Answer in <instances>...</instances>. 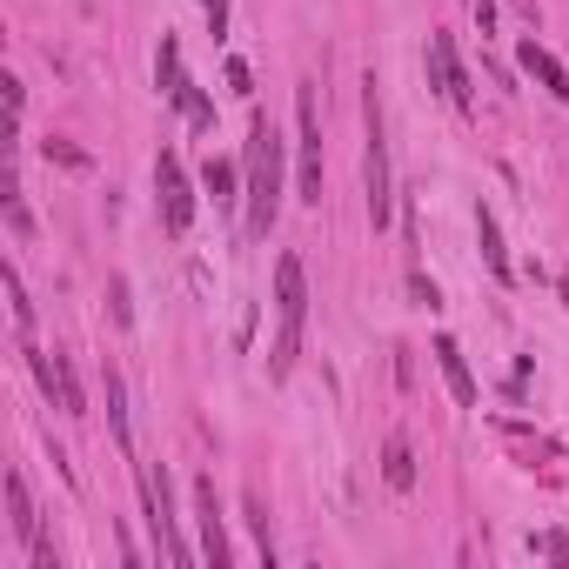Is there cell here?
Here are the masks:
<instances>
[{
    "label": "cell",
    "mask_w": 569,
    "mask_h": 569,
    "mask_svg": "<svg viewBox=\"0 0 569 569\" xmlns=\"http://www.w3.org/2000/svg\"><path fill=\"white\" fill-rule=\"evenodd\" d=\"M108 429H114V442H121V456L134 449V429H128V389H121V375L108 369Z\"/></svg>",
    "instance_id": "16"
},
{
    "label": "cell",
    "mask_w": 569,
    "mask_h": 569,
    "mask_svg": "<svg viewBox=\"0 0 569 569\" xmlns=\"http://www.w3.org/2000/svg\"><path fill=\"white\" fill-rule=\"evenodd\" d=\"M181 114H188L195 128H208V121H215V101H208V94H201L195 81H188V94H181Z\"/></svg>",
    "instance_id": "19"
},
{
    "label": "cell",
    "mask_w": 569,
    "mask_h": 569,
    "mask_svg": "<svg viewBox=\"0 0 569 569\" xmlns=\"http://www.w3.org/2000/svg\"><path fill=\"white\" fill-rule=\"evenodd\" d=\"M523 67H529V74H536V81H543L549 94H556V101H569V67L556 61L549 47H536V34H529V41H523Z\"/></svg>",
    "instance_id": "12"
},
{
    "label": "cell",
    "mask_w": 569,
    "mask_h": 569,
    "mask_svg": "<svg viewBox=\"0 0 569 569\" xmlns=\"http://www.w3.org/2000/svg\"><path fill=\"white\" fill-rule=\"evenodd\" d=\"M382 476H389V489H416V456H409V442L402 436L382 449Z\"/></svg>",
    "instance_id": "17"
},
{
    "label": "cell",
    "mask_w": 569,
    "mask_h": 569,
    "mask_svg": "<svg viewBox=\"0 0 569 569\" xmlns=\"http://www.w3.org/2000/svg\"><path fill=\"white\" fill-rule=\"evenodd\" d=\"M282 215V134L268 114L248 128V235H268Z\"/></svg>",
    "instance_id": "1"
},
{
    "label": "cell",
    "mask_w": 569,
    "mask_h": 569,
    "mask_svg": "<svg viewBox=\"0 0 569 569\" xmlns=\"http://www.w3.org/2000/svg\"><path fill=\"white\" fill-rule=\"evenodd\" d=\"M27 369L41 375V389L61 402V416H88V402H81V382H74V369H67L61 349H54V355H34V349H27Z\"/></svg>",
    "instance_id": "7"
},
{
    "label": "cell",
    "mask_w": 569,
    "mask_h": 569,
    "mask_svg": "<svg viewBox=\"0 0 569 569\" xmlns=\"http://www.w3.org/2000/svg\"><path fill=\"white\" fill-rule=\"evenodd\" d=\"M0 282H7V308H14V335H34V302H27L21 268L7 262V268H0Z\"/></svg>",
    "instance_id": "15"
},
{
    "label": "cell",
    "mask_w": 569,
    "mask_h": 569,
    "mask_svg": "<svg viewBox=\"0 0 569 569\" xmlns=\"http://www.w3.org/2000/svg\"><path fill=\"white\" fill-rule=\"evenodd\" d=\"M228 88H235V94H255V88H248V61H228Z\"/></svg>",
    "instance_id": "24"
},
{
    "label": "cell",
    "mask_w": 569,
    "mask_h": 569,
    "mask_svg": "<svg viewBox=\"0 0 569 569\" xmlns=\"http://www.w3.org/2000/svg\"><path fill=\"white\" fill-rule=\"evenodd\" d=\"M154 208H161V228H168V235H188V221H195V188H188L175 154L154 161Z\"/></svg>",
    "instance_id": "5"
},
{
    "label": "cell",
    "mask_w": 569,
    "mask_h": 569,
    "mask_svg": "<svg viewBox=\"0 0 569 569\" xmlns=\"http://www.w3.org/2000/svg\"><path fill=\"white\" fill-rule=\"evenodd\" d=\"M141 503H148V529H154V556L168 569H188V556L195 549L181 543V529H175V496H168V469L154 476V469H141Z\"/></svg>",
    "instance_id": "4"
},
{
    "label": "cell",
    "mask_w": 569,
    "mask_h": 569,
    "mask_svg": "<svg viewBox=\"0 0 569 569\" xmlns=\"http://www.w3.org/2000/svg\"><path fill=\"white\" fill-rule=\"evenodd\" d=\"M47 161H61V168H74V175L88 168V154H81V148H67V141H47Z\"/></svg>",
    "instance_id": "20"
},
{
    "label": "cell",
    "mask_w": 569,
    "mask_h": 569,
    "mask_svg": "<svg viewBox=\"0 0 569 569\" xmlns=\"http://www.w3.org/2000/svg\"><path fill=\"white\" fill-rule=\"evenodd\" d=\"M362 121H369V148H362V188H369V221L382 228V221H389V208H395V188H389V134H382V108H375V74H369Z\"/></svg>",
    "instance_id": "3"
},
{
    "label": "cell",
    "mask_w": 569,
    "mask_h": 569,
    "mask_svg": "<svg viewBox=\"0 0 569 569\" xmlns=\"http://www.w3.org/2000/svg\"><path fill=\"white\" fill-rule=\"evenodd\" d=\"M476 241H482V262H489V275H496V282H516L509 248H503V228H496V215H489V208H476Z\"/></svg>",
    "instance_id": "13"
},
{
    "label": "cell",
    "mask_w": 569,
    "mask_h": 569,
    "mask_svg": "<svg viewBox=\"0 0 569 569\" xmlns=\"http://www.w3.org/2000/svg\"><path fill=\"white\" fill-rule=\"evenodd\" d=\"M195 516H201V563L228 569V563H235V549H228V529H221V503H215V482H208V476L195 482Z\"/></svg>",
    "instance_id": "8"
},
{
    "label": "cell",
    "mask_w": 569,
    "mask_h": 569,
    "mask_svg": "<svg viewBox=\"0 0 569 569\" xmlns=\"http://www.w3.org/2000/svg\"><path fill=\"white\" fill-rule=\"evenodd\" d=\"M275 315H282V335H275V362L268 375L282 382L302 355V322H308V275H302V255H282L275 262Z\"/></svg>",
    "instance_id": "2"
},
{
    "label": "cell",
    "mask_w": 569,
    "mask_h": 569,
    "mask_svg": "<svg viewBox=\"0 0 569 569\" xmlns=\"http://www.w3.org/2000/svg\"><path fill=\"white\" fill-rule=\"evenodd\" d=\"M201 188L228 208V201H235V168H228V161H208V168H201Z\"/></svg>",
    "instance_id": "18"
},
{
    "label": "cell",
    "mask_w": 569,
    "mask_h": 569,
    "mask_svg": "<svg viewBox=\"0 0 569 569\" xmlns=\"http://www.w3.org/2000/svg\"><path fill=\"white\" fill-rule=\"evenodd\" d=\"M536 549H543V556H569V536L563 529H549V536H536Z\"/></svg>",
    "instance_id": "23"
},
{
    "label": "cell",
    "mask_w": 569,
    "mask_h": 569,
    "mask_svg": "<svg viewBox=\"0 0 569 569\" xmlns=\"http://www.w3.org/2000/svg\"><path fill=\"white\" fill-rule=\"evenodd\" d=\"M295 121H302V201L322 208V108H315V81L295 88Z\"/></svg>",
    "instance_id": "6"
},
{
    "label": "cell",
    "mask_w": 569,
    "mask_h": 569,
    "mask_svg": "<svg viewBox=\"0 0 569 569\" xmlns=\"http://www.w3.org/2000/svg\"><path fill=\"white\" fill-rule=\"evenodd\" d=\"M201 14H208V27H215V34H228V0H201Z\"/></svg>",
    "instance_id": "22"
},
{
    "label": "cell",
    "mask_w": 569,
    "mask_h": 569,
    "mask_svg": "<svg viewBox=\"0 0 569 569\" xmlns=\"http://www.w3.org/2000/svg\"><path fill=\"white\" fill-rule=\"evenodd\" d=\"M429 74H436V88L469 108V74H462V54H456V34H429Z\"/></svg>",
    "instance_id": "9"
},
{
    "label": "cell",
    "mask_w": 569,
    "mask_h": 569,
    "mask_svg": "<svg viewBox=\"0 0 569 569\" xmlns=\"http://www.w3.org/2000/svg\"><path fill=\"white\" fill-rule=\"evenodd\" d=\"M7 529H14L27 549L41 543V516H34V496H27V476H21V469H7Z\"/></svg>",
    "instance_id": "10"
},
{
    "label": "cell",
    "mask_w": 569,
    "mask_h": 569,
    "mask_svg": "<svg viewBox=\"0 0 569 569\" xmlns=\"http://www.w3.org/2000/svg\"><path fill=\"white\" fill-rule=\"evenodd\" d=\"M154 81H161V94H168V101H181V94H188V74H181V47H175V41H161V54H154Z\"/></svg>",
    "instance_id": "14"
},
{
    "label": "cell",
    "mask_w": 569,
    "mask_h": 569,
    "mask_svg": "<svg viewBox=\"0 0 569 569\" xmlns=\"http://www.w3.org/2000/svg\"><path fill=\"white\" fill-rule=\"evenodd\" d=\"M476 21H482V34L496 27V0H476Z\"/></svg>",
    "instance_id": "25"
},
{
    "label": "cell",
    "mask_w": 569,
    "mask_h": 569,
    "mask_svg": "<svg viewBox=\"0 0 569 569\" xmlns=\"http://www.w3.org/2000/svg\"><path fill=\"white\" fill-rule=\"evenodd\" d=\"M563 302H569V282H563Z\"/></svg>",
    "instance_id": "26"
},
{
    "label": "cell",
    "mask_w": 569,
    "mask_h": 569,
    "mask_svg": "<svg viewBox=\"0 0 569 569\" xmlns=\"http://www.w3.org/2000/svg\"><path fill=\"white\" fill-rule=\"evenodd\" d=\"M7 228H14V235H34V221H27V208H21V195L7 201Z\"/></svg>",
    "instance_id": "21"
},
{
    "label": "cell",
    "mask_w": 569,
    "mask_h": 569,
    "mask_svg": "<svg viewBox=\"0 0 569 569\" xmlns=\"http://www.w3.org/2000/svg\"><path fill=\"white\" fill-rule=\"evenodd\" d=\"M436 369H442V382H449V395H456L462 409H476V375H469V362H462L456 335H436Z\"/></svg>",
    "instance_id": "11"
}]
</instances>
